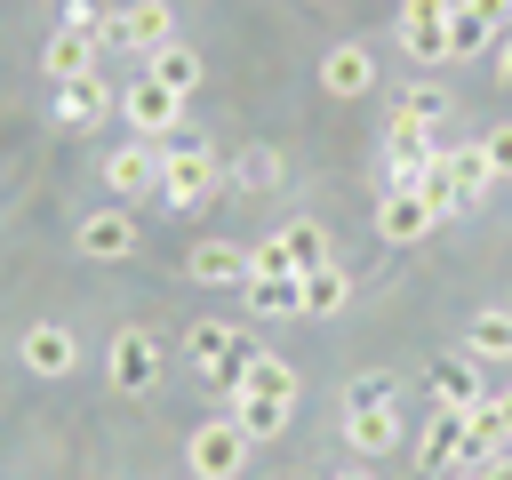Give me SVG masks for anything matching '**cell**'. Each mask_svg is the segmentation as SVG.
Masks as SVG:
<instances>
[{"mask_svg": "<svg viewBox=\"0 0 512 480\" xmlns=\"http://www.w3.org/2000/svg\"><path fill=\"white\" fill-rule=\"evenodd\" d=\"M488 184H496V176H488L480 144H440V160H432V168L416 176V192H424V200H432L440 216H448V208H472V200H480Z\"/></svg>", "mask_w": 512, "mask_h": 480, "instance_id": "obj_1", "label": "cell"}, {"mask_svg": "<svg viewBox=\"0 0 512 480\" xmlns=\"http://www.w3.org/2000/svg\"><path fill=\"white\" fill-rule=\"evenodd\" d=\"M184 360H192L216 392H240V376H248L256 352H248V336H240L232 320H192V328H184Z\"/></svg>", "mask_w": 512, "mask_h": 480, "instance_id": "obj_2", "label": "cell"}, {"mask_svg": "<svg viewBox=\"0 0 512 480\" xmlns=\"http://www.w3.org/2000/svg\"><path fill=\"white\" fill-rule=\"evenodd\" d=\"M216 192H224V168H216L208 144H176V152L160 160V200H168V208L192 216V208H208Z\"/></svg>", "mask_w": 512, "mask_h": 480, "instance_id": "obj_3", "label": "cell"}, {"mask_svg": "<svg viewBox=\"0 0 512 480\" xmlns=\"http://www.w3.org/2000/svg\"><path fill=\"white\" fill-rule=\"evenodd\" d=\"M248 448H256V440H248L232 416H208V424H192V440H184V464H192V480H240Z\"/></svg>", "mask_w": 512, "mask_h": 480, "instance_id": "obj_4", "label": "cell"}, {"mask_svg": "<svg viewBox=\"0 0 512 480\" xmlns=\"http://www.w3.org/2000/svg\"><path fill=\"white\" fill-rule=\"evenodd\" d=\"M504 32H512V0H456V8H448V64L488 56Z\"/></svg>", "mask_w": 512, "mask_h": 480, "instance_id": "obj_5", "label": "cell"}, {"mask_svg": "<svg viewBox=\"0 0 512 480\" xmlns=\"http://www.w3.org/2000/svg\"><path fill=\"white\" fill-rule=\"evenodd\" d=\"M384 160H392L384 184H416V176L440 160V128L416 120V112H392V120H384Z\"/></svg>", "mask_w": 512, "mask_h": 480, "instance_id": "obj_6", "label": "cell"}, {"mask_svg": "<svg viewBox=\"0 0 512 480\" xmlns=\"http://www.w3.org/2000/svg\"><path fill=\"white\" fill-rule=\"evenodd\" d=\"M120 112H128L136 136H168V128H184V96H176L168 80H152V72H136V80L120 88Z\"/></svg>", "mask_w": 512, "mask_h": 480, "instance_id": "obj_7", "label": "cell"}, {"mask_svg": "<svg viewBox=\"0 0 512 480\" xmlns=\"http://www.w3.org/2000/svg\"><path fill=\"white\" fill-rule=\"evenodd\" d=\"M432 224H440V208H432L416 184H384V200H376V240L408 248V240H432Z\"/></svg>", "mask_w": 512, "mask_h": 480, "instance_id": "obj_8", "label": "cell"}, {"mask_svg": "<svg viewBox=\"0 0 512 480\" xmlns=\"http://www.w3.org/2000/svg\"><path fill=\"white\" fill-rule=\"evenodd\" d=\"M104 368H112V384H120V392H136V400H144V392H160V376H168V368H160V344H152L144 328H120V336L104 344Z\"/></svg>", "mask_w": 512, "mask_h": 480, "instance_id": "obj_9", "label": "cell"}, {"mask_svg": "<svg viewBox=\"0 0 512 480\" xmlns=\"http://www.w3.org/2000/svg\"><path fill=\"white\" fill-rule=\"evenodd\" d=\"M104 40H112V48H144V56H152V48H168V40H176V8H168V0H128V8L104 24Z\"/></svg>", "mask_w": 512, "mask_h": 480, "instance_id": "obj_10", "label": "cell"}, {"mask_svg": "<svg viewBox=\"0 0 512 480\" xmlns=\"http://www.w3.org/2000/svg\"><path fill=\"white\" fill-rule=\"evenodd\" d=\"M448 8L456 0H400V48L416 64H448Z\"/></svg>", "mask_w": 512, "mask_h": 480, "instance_id": "obj_11", "label": "cell"}, {"mask_svg": "<svg viewBox=\"0 0 512 480\" xmlns=\"http://www.w3.org/2000/svg\"><path fill=\"white\" fill-rule=\"evenodd\" d=\"M104 112H120V88L104 72H80V80H56V128H96Z\"/></svg>", "mask_w": 512, "mask_h": 480, "instance_id": "obj_12", "label": "cell"}, {"mask_svg": "<svg viewBox=\"0 0 512 480\" xmlns=\"http://www.w3.org/2000/svg\"><path fill=\"white\" fill-rule=\"evenodd\" d=\"M72 248H80L88 264H120V256H136V224H128V208H96V216H80Z\"/></svg>", "mask_w": 512, "mask_h": 480, "instance_id": "obj_13", "label": "cell"}, {"mask_svg": "<svg viewBox=\"0 0 512 480\" xmlns=\"http://www.w3.org/2000/svg\"><path fill=\"white\" fill-rule=\"evenodd\" d=\"M16 360H24L32 376H72V368H80V344H72L64 320H32L24 344H16Z\"/></svg>", "mask_w": 512, "mask_h": 480, "instance_id": "obj_14", "label": "cell"}, {"mask_svg": "<svg viewBox=\"0 0 512 480\" xmlns=\"http://www.w3.org/2000/svg\"><path fill=\"white\" fill-rule=\"evenodd\" d=\"M416 464H424L432 480L464 472V408H432V424H424V440H416Z\"/></svg>", "mask_w": 512, "mask_h": 480, "instance_id": "obj_15", "label": "cell"}, {"mask_svg": "<svg viewBox=\"0 0 512 480\" xmlns=\"http://www.w3.org/2000/svg\"><path fill=\"white\" fill-rule=\"evenodd\" d=\"M320 88H328V96H344V104H352V96H368V88H376V48H360V40L328 48V56H320Z\"/></svg>", "mask_w": 512, "mask_h": 480, "instance_id": "obj_16", "label": "cell"}, {"mask_svg": "<svg viewBox=\"0 0 512 480\" xmlns=\"http://www.w3.org/2000/svg\"><path fill=\"white\" fill-rule=\"evenodd\" d=\"M288 416H296V392H256V384H240V392H232V424H240L248 440L288 432Z\"/></svg>", "mask_w": 512, "mask_h": 480, "instance_id": "obj_17", "label": "cell"}, {"mask_svg": "<svg viewBox=\"0 0 512 480\" xmlns=\"http://www.w3.org/2000/svg\"><path fill=\"white\" fill-rule=\"evenodd\" d=\"M104 184H112L120 200H144V192H160V152H152V144H120V152L104 160Z\"/></svg>", "mask_w": 512, "mask_h": 480, "instance_id": "obj_18", "label": "cell"}, {"mask_svg": "<svg viewBox=\"0 0 512 480\" xmlns=\"http://www.w3.org/2000/svg\"><path fill=\"white\" fill-rule=\"evenodd\" d=\"M432 408H480L488 392H480V360L472 352H456V360H432Z\"/></svg>", "mask_w": 512, "mask_h": 480, "instance_id": "obj_19", "label": "cell"}, {"mask_svg": "<svg viewBox=\"0 0 512 480\" xmlns=\"http://www.w3.org/2000/svg\"><path fill=\"white\" fill-rule=\"evenodd\" d=\"M344 440H352V456H392L400 448V408L384 400V408H344Z\"/></svg>", "mask_w": 512, "mask_h": 480, "instance_id": "obj_20", "label": "cell"}, {"mask_svg": "<svg viewBox=\"0 0 512 480\" xmlns=\"http://www.w3.org/2000/svg\"><path fill=\"white\" fill-rule=\"evenodd\" d=\"M192 280H200V288H248V248L200 240V248H192Z\"/></svg>", "mask_w": 512, "mask_h": 480, "instance_id": "obj_21", "label": "cell"}, {"mask_svg": "<svg viewBox=\"0 0 512 480\" xmlns=\"http://www.w3.org/2000/svg\"><path fill=\"white\" fill-rule=\"evenodd\" d=\"M248 304H256L264 320L304 312V272H248Z\"/></svg>", "mask_w": 512, "mask_h": 480, "instance_id": "obj_22", "label": "cell"}, {"mask_svg": "<svg viewBox=\"0 0 512 480\" xmlns=\"http://www.w3.org/2000/svg\"><path fill=\"white\" fill-rule=\"evenodd\" d=\"M224 184H232V192H248V200H256V192H280V184H288V176H280V152H272V144H248V152H240V160H232V168H224Z\"/></svg>", "mask_w": 512, "mask_h": 480, "instance_id": "obj_23", "label": "cell"}, {"mask_svg": "<svg viewBox=\"0 0 512 480\" xmlns=\"http://www.w3.org/2000/svg\"><path fill=\"white\" fill-rule=\"evenodd\" d=\"M464 352H472V360H512V312H504V304L472 312V320H464Z\"/></svg>", "mask_w": 512, "mask_h": 480, "instance_id": "obj_24", "label": "cell"}, {"mask_svg": "<svg viewBox=\"0 0 512 480\" xmlns=\"http://www.w3.org/2000/svg\"><path fill=\"white\" fill-rule=\"evenodd\" d=\"M40 64H48V80H80V72H96V40L88 32H56L40 48Z\"/></svg>", "mask_w": 512, "mask_h": 480, "instance_id": "obj_25", "label": "cell"}, {"mask_svg": "<svg viewBox=\"0 0 512 480\" xmlns=\"http://www.w3.org/2000/svg\"><path fill=\"white\" fill-rule=\"evenodd\" d=\"M152 80H168L176 96H192V88H200V48H184V40L152 48Z\"/></svg>", "mask_w": 512, "mask_h": 480, "instance_id": "obj_26", "label": "cell"}, {"mask_svg": "<svg viewBox=\"0 0 512 480\" xmlns=\"http://www.w3.org/2000/svg\"><path fill=\"white\" fill-rule=\"evenodd\" d=\"M344 296H352V272L328 256L320 272H304V312H344Z\"/></svg>", "mask_w": 512, "mask_h": 480, "instance_id": "obj_27", "label": "cell"}, {"mask_svg": "<svg viewBox=\"0 0 512 480\" xmlns=\"http://www.w3.org/2000/svg\"><path fill=\"white\" fill-rule=\"evenodd\" d=\"M240 384H256V392H296V368H288V360H280V352H256V360H248V376H240Z\"/></svg>", "mask_w": 512, "mask_h": 480, "instance_id": "obj_28", "label": "cell"}, {"mask_svg": "<svg viewBox=\"0 0 512 480\" xmlns=\"http://www.w3.org/2000/svg\"><path fill=\"white\" fill-rule=\"evenodd\" d=\"M480 160H488V176H512V120L480 136Z\"/></svg>", "mask_w": 512, "mask_h": 480, "instance_id": "obj_29", "label": "cell"}, {"mask_svg": "<svg viewBox=\"0 0 512 480\" xmlns=\"http://www.w3.org/2000/svg\"><path fill=\"white\" fill-rule=\"evenodd\" d=\"M400 112H416V120H432V128H440L448 96H440V88H408V96H400Z\"/></svg>", "mask_w": 512, "mask_h": 480, "instance_id": "obj_30", "label": "cell"}, {"mask_svg": "<svg viewBox=\"0 0 512 480\" xmlns=\"http://www.w3.org/2000/svg\"><path fill=\"white\" fill-rule=\"evenodd\" d=\"M384 400H392L384 376H352V392H344V408H384Z\"/></svg>", "mask_w": 512, "mask_h": 480, "instance_id": "obj_31", "label": "cell"}, {"mask_svg": "<svg viewBox=\"0 0 512 480\" xmlns=\"http://www.w3.org/2000/svg\"><path fill=\"white\" fill-rule=\"evenodd\" d=\"M496 88H504V96H512V32H504V40H496Z\"/></svg>", "mask_w": 512, "mask_h": 480, "instance_id": "obj_32", "label": "cell"}, {"mask_svg": "<svg viewBox=\"0 0 512 480\" xmlns=\"http://www.w3.org/2000/svg\"><path fill=\"white\" fill-rule=\"evenodd\" d=\"M472 480H512V456H488V464H480Z\"/></svg>", "mask_w": 512, "mask_h": 480, "instance_id": "obj_33", "label": "cell"}, {"mask_svg": "<svg viewBox=\"0 0 512 480\" xmlns=\"http://www.w3.org/2000/svg\"><path fill=\"white\" fill-rule=\"evenodd\" d=\"M496 408H504V432H512V384H504V392H496Z\"/></svg>", "mask_w": 512, "mask_h": 480, "instance_id": "obj_34", "label": "cell"}, {"mask_svg": "<svg viewBox=\"0 0 512 480\" xmlns=\"http://www.w3.org/2000/svg\"><path fill=\"white\" fill-rule=\"evenodd\" d=\"M336 480H376V472H336Z\"/></svg>", "mask_w": 512, "mask_h": 480, "instance_id": "obj_35", "label": "cell"}, {"mask_svg": "<svg viewBox=\"0 0 512 480\" xmlns=\"http://www.w3.org/2000/svg\"><path fill=\"white\" fill-rule=\"evenodd\" d=\"M448 480H472V472H448Z\"/></svg>", "mask_w": 512, "mask_h": 480, "instance_id": "obj_36", "label": "cell"}, {"mask_svg": "<svg viewBox=\"0 0 512 480\" xmlns=\"http://www.w3.org/2000/svg\"><path fill=\"white\" fill-rule=\"evenodd\" d=\"M184 480H192V472H184Z\"/></svg>", "mask_w": 512, "mask_h": 480, "instance_id": "obj_37", "label": "cell"}]
</instances>
